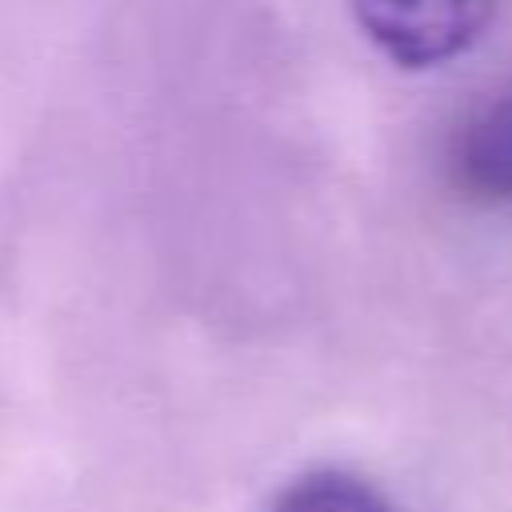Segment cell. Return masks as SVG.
Returning <instances> with one entry per match:
<instances>
[{"label": "cell", "instance_id": "1", "mask_svg": "<svg viewBox=\"0 0 512 512\" xmlns=\"http://www.w3.org/2000/svg\"><path fill=\"white\" fill-rule=\"evenodd\" d=\"M500 0H352L368 40L404 68L460 56L488 28Z\"/></svg>", "mask_w": 512, "mask_h": 512}, {"label": "cell", "instance_id": "2", "mask_svg": "<svg viewBox=\"0 0 512 512\" xmlns=\"http://www.w3.org/2000/svg\"><path fill=\"white\" fill-rule=\"evenodd\" d=\"M448 184L480 212L512 216V80L492 84L452 124Z\"/></svg>", "mask_w": 512, "mask_h": 512}, {"label": "cell", "instance_id": "3", "mask_svg": "<svg viewBox=\"0 0 512 512\" xmlns=\"http://www.w3.org/2000/svg\"><path fill=\"white\" fill-rule=\"evenodd\" d=\"M268 512H396L388 496L356 472L344 468H312L288 480Z\"/></svg>", "mask_w": 512, "mask_h": 512}]
</instances>
